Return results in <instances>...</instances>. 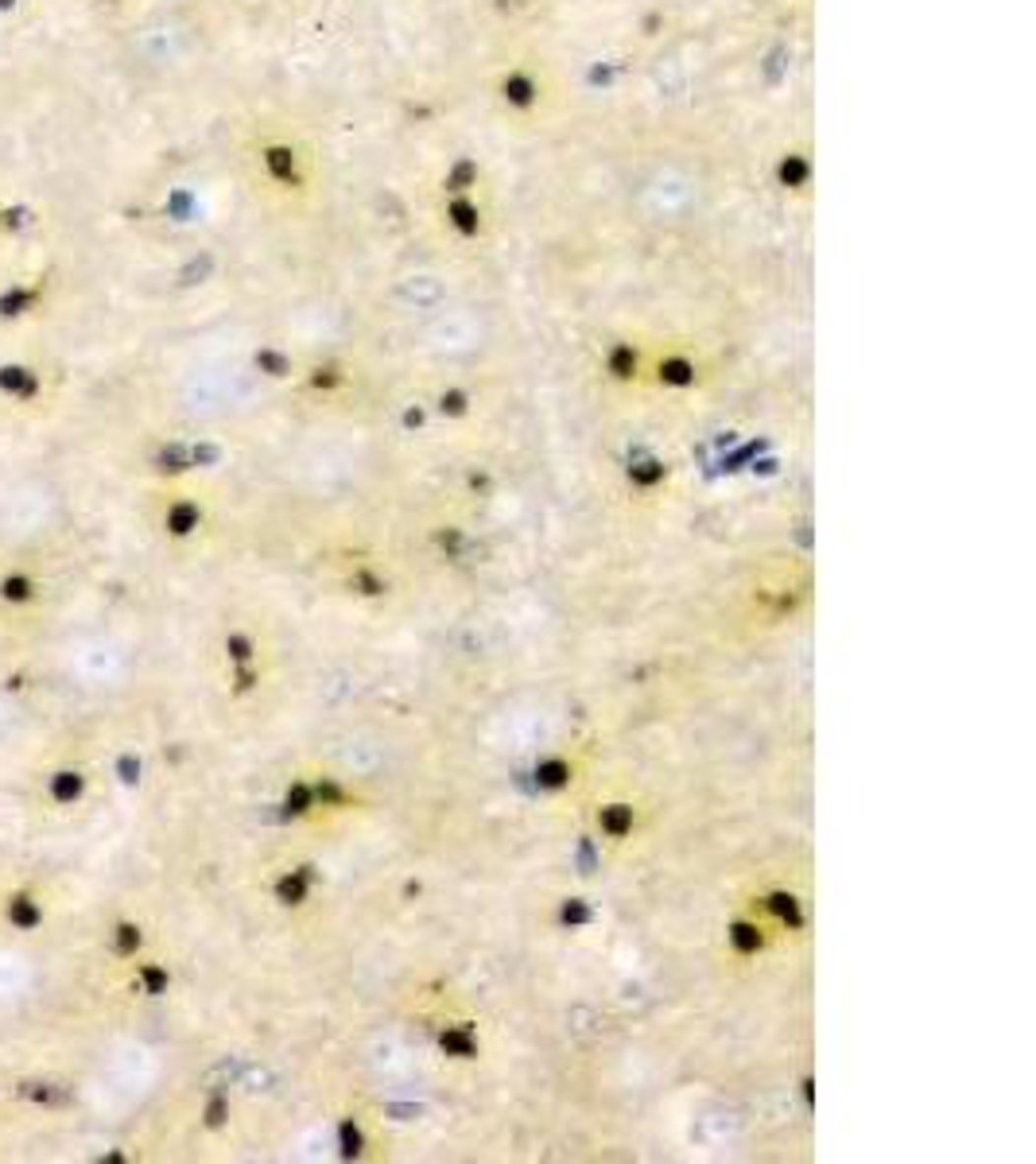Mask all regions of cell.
Returning <instances> with one entry per match:
<instances>
[{
  "mask_svg": "<svg viewBox=\"0 0 1036 1164\" xmlns=\"http://www.w3.org/2000/svg\"><path fill=\"white\" fill-rule=\"evenodd\" d=\"M4 598H12V602H28V598H32V582H28V579H8V582H4Z\"/></svg>",
  "mask_w": 1036,
  "mask_h": 1164,
  "instance_id": "2",
  "label": "cell"
},
{
  "mask_svg": "<svg viewBox=\"0 0 1036 1164\" xmlns=\"http://www.w3.org/2000/svg\"><path fill=\"white\" fill-rule=\"evenodd\" d=\"M497 101L505 105V113H517V117L536 113L544 101V74H536L532 66H509L497 82Z\"/></svg>",
  "mask_w": 1036,
  "mask_h": 1164,
  "instance_id": "1",
  "label": "cell"
}]
</instances>
